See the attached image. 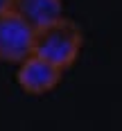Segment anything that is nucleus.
Returning a JSON list of instances; mask_svg holds the SVG:
<instances>
[{
  "label": "nucleus",
  "instance_id": "1",
  "mask_svg": "<svg viewBox=\"0 0 122 131\" xmlns=\"http://www.w3.org/2000/svg\"><path fill=\"white\" fill-rule=\"evenodd\" d=\"M84 45V36L77 23L68 18H57L48 25L34 29V50L32 52L48 59L50 63L59 66L61 70H68L75 66L77 57Z\"/></svg>",
  "mask_w": 122,
  "mask_h": 131
},
{
  "label": "nucleus",
  "instance_id": "2",
  "mask_svg": "<svg viewBox=\"0 0 122 131\" xmlns=\"http://www.w3.org/2000/svg\"><path fill=\"white\" fill-rule=\"evenodd\" d=\"M34 50V27L14 9L0 14V63H20Z\"/></svg>",
  "mask_w": 122,
  "mask_h": 131
},
{
  "label": "nucleus",
  "instance_id": "3",
  "mask_svg": "<svg viewBox=\"0 0 122 131\" xmlns=\"http://www.w3.org/2000/svg\"><path fill=\"white\" fill-rule=\"evenodd\" d=\"M61 77H63V70L59 66L50 63L48 59L34 52L27 59H23L16 70V81H18L20 91L27 95H45V93L54 91Z\"/></svg>",
  "mask_w": 122,
  "mask_h": 131
},
{
  "label": "nucleus",
  "instance_id": "4",
  "mask_svg": "<svg viewBox=\"0 0 122 131\" xmlns=\"http://www.w3.org/2000/svg\"><path fill=\"white\" fill-rule=\"evenodd\" d=\"M12 9L36 29L41 25H48L57 18H61L63 2L61 0H14Z\"/></svg>",
  "mask_w": 122,
  "mask_h": 131
},
{
  "label": "nucleus",
  "instance_id": "5",
  "mask_svg": "<svg viewBox=\"0 0 122 131\" xmlns=\"http://www.w3.org/2000/svg\"><path fill=\"white\" fill-rule=\"evenodd\" d=\"M12 2L14 0H0V14L7 12V9H12Z\"/></svg>",
  "mask_w": 122,
  "mask_h": 131
}]
</instances>
